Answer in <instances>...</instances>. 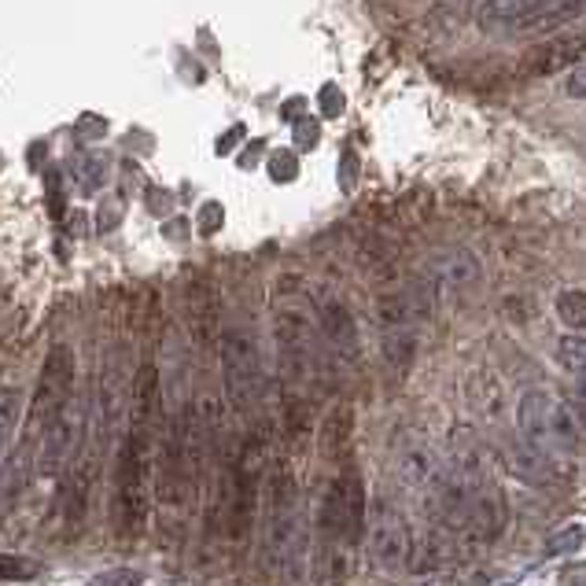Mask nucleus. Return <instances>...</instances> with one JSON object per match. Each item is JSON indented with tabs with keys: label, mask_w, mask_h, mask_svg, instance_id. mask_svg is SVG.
Listing matches in <instances>:
<instances>
[{
	"label": "nucleus",
	"mask_w": 586,
	"mask_h": 586,
	"mask_svg": "<svg viewBox=\"0 0 586 586\" xmlns=\"http://www.w3.org/2000/svg\"><path fill=\"white\" fill-rule=\"evenodd\" d=\"M572 410H576V417L583 421V428H586V381L576 387V406H572Z\"/></svg>",
	"instance_id": "393cba45"
},
{
	"label": "nucleus",
	"mask_w": 586,
	"mask_h": 586,
	"mask_svg": "<svg viewBox=\"0 0 586 586\" xmlns=\"http://www.w3.org/2000/svg\"><path fill=\"white\" fill-rule=\"evenodd\" d=\"M71 398H74V351L67 347V343H55V347L44 354L38 387H33V395H30V417H27L30 435L49 440L55 428H63Z\"/></svg>",
	"instance_id": "423d86ee"
},
{
	"label": "nucleus",
	"mask_w": 586,
	"mask_h": 586,
	"mask_svg": "<svg viewBox=\"0 0 586 586\" xmlns=\"http://www.w3.org/2000/svg\"><path fill=\"white\" fill-rule=\"evenodd\" d=\"M384 358L391 362V370L406 373L413 362V332H387L384 336Z\"/></svg>",
	"instance_id": "412c9836"
},
{
	"label": "nucleus",
	"mask_w": 586,
	"mask_h": 586,
	"mask_svg": "<svg viewBox=\"0 0 586 586\" xmlns=\"http://www.w3.org/2000/svg\"><path fill=\"white\" fill-rule=\"evenodd\" d=\"M398 473L406 479L410 487H428L435 484V476H440V468H435V454L428 451L424 443H413L410 451H402V462H398Z\"/></svg>",
	"instance_id": "2eb2a0df"
},
{
	"label": "nucleus",
	"mask_w": 586,
	"mask_h": 586,
	"mask_svg": "<svg viewBox=\"0 0 586 586\" xmlns=\"http://www.w3.org/2000/svg\"><path fill=\"white\" fill-rule=\"evenodd\" d=\"M273 340H277L284 432L292 440H303L310 432V395H314L321 362H317L314 314H310L306 295L295 277L281 281L277 299H273Z\"/></svg>",
	"instance_id": "f03ea898"
},
{
	"label": "nucleus",
	"mask_w": 586,
	"mask_h": 586,
	"mask_svg": "<svg viewBox=\"0 0 586 586\" xmlns=\"http://www.w3.org/2000/svg\"><path fill=\"white\" fill-rule=\"evenodd\" d=\"M557 0H484L476 11V22L484 30H502V27H532L546 8H554Z\"/></svg>",
	"instance_id": "f8f14e48"
},
{
	"label": "nucleus",
	"mask_w": 586,
	"mask_h": 586,
	"mask_svg": "<svg viewBox=\"0 0 586 586\" xmlns=\"http://www.w3.org/2000/svg\"><path fill=\"white\" fill-rule=\"evenodd\" d=\"M218 358H222V381H225L229 406H233L240 421H251L262 406V387H266L255 340L240 329H229L222 332V343H218Z\"/></svg>",
	"instance_id": "6e6552de"
},
{
	"label": "nucleus",
	"mask_w": 586,
	"mask_h": 586,
	"mask_svg": "<svg viewBox=\"0 0 586 586\" xmlns=\"http://www.w3.org/2000/svg\"><path fill=\"white\" fill-rule=\"evenodd\" d=\"M365 532L373 538V557L381 560L384 568H402L410 560L413 543H410L406 516H402V509H395L387 498L373 505V521Z\"/></svg>",
	"instance_id": "1a4fd4ad"
},
{
	"label": "nucleus",
	"mask_w": 586,
	"mask_h": 586,
	"mask_svg": "<svg viewBox=\"0 0 586 586\" xmlns=\"http://www.w3.org/2000/svg\"><path fill=\"white\" fill-rule=\"evenodd\" d=\"M579 16H586V0H557L554 8H546L532 27H565V22H576Z\"/></svg>",
	"instance_id": "4be33fe9"
},
{
	"label": "nucleus",
	"mask_w": 586,
	"mask_h": 586,
	"mask_svg": "<svg viewBox=\"0 0 586 586\" xmlns=\"http://www.w3.org/2000/svg\"><path fill=\"white\" fill-rule=\"evenodd\" d=\"M44 572L41 560L22 554H0V583H30Z\"/></svg>",
	"instance_id": "6ab92c4d"
},
{
	"label": "nucleus",
	"mask_w": 586,
	"mask_h": 586,
	"mask_svg": "<svg viewBox=\"0 0 586 586\" xmlns=\"http://www.w3.org/2000/svg\"><path fill=\"white\" fill-rule=\"evenodd\" d=\"M159 428H163V384H159V365L144 358L133 376L130 428L119 451V484H114V521H119L122 538L144 535L148 527Z\"/></svg>",
	"instance_id": "f257e3e1"
},
{
	"label": "nucleus",
	"mask_w": 586,
	"mask_h": 586,
	"mask_svg": "<svg viewBox=\"0 0 586 586\" xmlns=\"http://www.w3.org/2000/svg\"><path fill=\"white\" fill-rule=\"evenodd\" d=\"M19 421H22V402L16 391H8V395H0V462H4L11 440H16Z\"/></svg>",
	"instance_id": "f3484780"
},
{
	"label": "nucleus",
	"mask_w": 586,
	"mask_h": 586,
	"mask_svg": "<svg viewBox=\"0 0 586 586\" xmlns=\"http://www.w3.org/2000/svg\"><path fill=\"white\" fill-rule=\"evenodd\" d=\"M189 321H192V336L200 347H211L214 332H218V295L206 284H192L189 292Z\"/></svg>",
	"instance_id": "4468645a"
},
{
	"label": "nucleus",
	"mask_w": 586,
	"mask_h": 586,
	"mask_svg": "<svg viewBox=\"0 0 586 586\" xmlns=\"http://www.w3.org/2000/svg\"><path fill=\"white\" fill-rule=\"evenodd\" d=\"M435 277L446 289H468V284L479 281V262L468 255V251H451L440 266H435Z\"/></svg>",
	"instance_id": "dca6fc26"
},
{
	"label": "nucleus",
	"mask_w": 586,
	"mask_h": 586,
	"mask_svg": "<svg viewBox=\"0 0 586 586\" xmlns=\"http://www.w3.org/2000/svg\"><path fill=\"white\" fill-rule=\"evenodd\" d=\"M317 332L325 340V347L336 354L340 362H358L362 343H358V325H354L351 310L340 299H325L317 306Z\"/></svg>",
	"instance_id": "9b49d317"
},
{
	"label": "nucleus",
	"mask_w": 586,
	"mask_h": 586,
	"mask_svg": "<svg viewBox=\"0 0 586 586\" xmlns=\"http://www.w3.org/2000/svg\"><path fill=\"white\" fill-rule=\"evenodd\" d=\"M565 93L572 100H586V60L576 67V71L568 74V82H565Z\"/></svg>",
	"instance_id": "5701e85b"
},
{
	"label": "nucleus",
	"mask_w": 586,
	"mask_h": 586,
	"mask_svg": "<svg viewBox=\"0 0 586 586\" xmlns=\"http://www.w3.org/2000/svg\"><path fill=\"white\" fill-rule=\"evenodd\" d=\"M560 586H586V565L568 568V572H565V579H560Z\"/></svg>",
	"instance_id": "b1692460"
},
{
	"label": "nucleus",
	"mask_w": 586,
	"mask_h": 586,
	"mask_svg": "<svg viewBox=\"0 0 586 586\" xmlns=\"http://www.w3.org/2000/svg\"><path fill=\"white\" fill-rule=\"evenodd\" d=\"M266 549L281 572L299 557V487L289 462H273L266 476Z\"/></svg>",
	"instance_id": "0eeeda50"
},
{
	"label": "nucleus",
	"mask_w": 586,
	"mask_h": 586,
	"mask_svg": "<svg viewBox=\"0 0 586 586\" xmlns=\"http://www.w3.org/2000/svg\"><path fill=\"white\" fill-rule=\"evenodd\" d=\"M557 317L565 321L572 332H586V292L565 289L557 295Z\"/></svg>",
	"instance_id": "a211bd4d"
},
{
	"label": "nucleus",
	"mask_w": 586,
	"mask_h": 586,
	"mask_svg": "<svg viewBox=\"0 0 586 586\" xmlns=\"http://www.w3.org/2000/svg\"><path fill=\"white\" fill-rule=\"evenodd\" d=\"M516 428H521L524 443L546 462L579 451L583 443V421L576 417V410L549 391H527L516 406Z\"/></svg>",
	"instance_id": "39448f33"
},
{
	"label": "nucleus",
	"mask_w": 586,
	"mask_h": 586,
	"mask_svg": "<svg viewBox=\"0 0 586 586\" xmlns=\"http://www.w3.org/2000/svg\"><path fill=\"white\" fill-rule=\"evenodd\" d=\"M266 446H270L266 428L255 424L244 435V443H240L233 465H229L222 479V524L233 543H244L251 524H255L262 476H266Z\"/></svg>",
	"instance_id": "7ed1b4c3"
},
{
	"label": "nucleus",
	"mask_w": 586,
	"mask_h": 586,
	"mask_svg": "<svg viewBox=\"0 0 586 586\" xmlns=\"http://www.w3.org/2000/svg\"><path fill=\"white\" fill-rule=\"evenodd\" d=\"M351 435H354V410L343 402V406H336L325 417V424H321V457L332 465L347 462L351 454Z\"/></svg>",
	"instance_id": "ddd939ff"
},
{
	"label": "nucleus",
	"mask_w": 586,
	"mask_h": 586,
	"mask_svg": "<svg viewBox=\"0 0 586 586\" xmlns=\"http://www.w3.org/2000/svg\"><path fill=\"white\" fill-rule=\"evenodd\" d=\"M557 362H560V370L586 376V336L583 332H572V336L557 340Z\"/></svg>",
	"instance_id": "aec40b11"
},
{
	"label": "nucleus",
	"mask_w": 586,
	"mask_h": 586,
	"mask_svg": "<svg viewBox=\"0 0 586 586\" xmlns=\"http://www.w3.org/2000/svg\"><path fill=\"white\" fill-rule=\"evenodd\" d=\"M317 527L321 538H325V549L358 546L365 527H370V494H365L362 468L351 457L336 465V476H332L325 498H321Z\"/></svg>",
	"instance_id": "20e7f679"
},
{
	"label": "nucleus",
	"mask_w": 586,
	"mask_h": 586,
	"mask_svg": "<svg viewBox=\"0 0 586 586\" xmlns=\"http://www.w3.org/2000/svg\"><path fill=\"white\" fill-rule=\"evenodd\" d=\"M583 60H586V27L568 33V38H549L543 44H535V49H527L521 60V71L527 78H549L565 71V67H579Z\"/></svg>",
	"instance_id": "9d476101"
}]
</instances>
